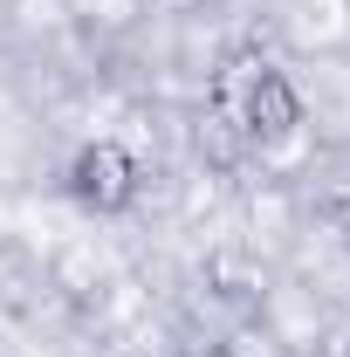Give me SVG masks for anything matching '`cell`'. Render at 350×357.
Segmentation results:
<instances>
[{
  "mask_svg": "<svg viewBox=\"0 0 350 357\" xmlns=\"http://www.w3.org/2000/svg\"><path fill=\"white\" fill-rule=\"evenodd\" d=\"M137 192H144V165H137V151L124 137H89L83 151L69 158V199L83 213H96V220L131 213Z\"/></svg>",
  "mask_w": 350,
  "mask_h": 357,
  "instance_id": "6da1fadb",
  "label": "cell"
},
{
  "mask_svg": "<svg viewBox=\"0 0 350 357\" xmlns=\"http://www.w3.org/2000/svg\"><path fill=\"white\" fill-rule=\"evenodd\" d=\"M241 76H227L220 96L234 103V124L254 137V144H282V137L303 131V96L296 83L275 69V62H234Z\"/></svg>",
  "mask_w": 350,
  "mask_h": 357,
  "instance_id": "7a4b0ae2",
  "label": "cell"
},
{
  "mask_svg": "<svg viewBox=\"0 0 350 357\" xmlns=\"http://www.w3.org/2000/svg\"><path fill=\"white\" fill-rule=\"evenodd\" d=\"M220 357H303L289 344V330L275 323V316H241V323H227V337H220Z\"/></svg>",
  "mask_w": 350,
  "mask_h": 357,
  "instance_id": "3957f363",
  "label": "cell"
}]
</instances>
